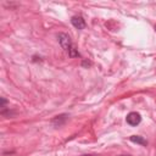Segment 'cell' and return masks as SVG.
<instances>
[{
  "mask_svg": "<svg viewBox=\"0 0 156 156\" xmlns=\"http://www.w3.org/2000/svg\"><path fill=\"white\" fill-rule=\"evenodd\" d=\"M68 54H69L71 57H77V56H79V52L77 51V49H76L74 46H72V48L68 50Z\"/></svg>",
  "mask_w": 156,
  "mask_h": 156,
  "instance_id": "8992f818",
  "label": "cell"
},
{
  "mask_svg": "<svg viewBox=\"0 0 156 156\" xmlns=\"http://www.w3.org/2000/svg\"><path fill=\"white\" fill-rule=\"evenodd\" d=\"M71 23L77 29H83L85 27V21H84V18L82 16H73L71 18Z\"/></svg>",
  "mask_w": 156,
  "mask_h": 156,
  "instance_id": "3957f363",
  "label": "cell"
},
{
  "mask_svg": "<svg viewBox=\"0 0 156 156\" xmlns=\"http://www.w3.org/2000/svg\"><path fill=\"white\" fill-rule=\"evenodd\" d=\"M83 156H95V155H83Z\"/></svg>",
  "mask_w": 156,
  "mask_h": 156,
  "instance_id": "ba28073f",
  "label": "cell"
},
{
  "mask_svg": "<svg viewBox=\"0 0 156 156\" xmlns=\"http://www.w3.org/2000/svg\"><path fill=\"white\" fill-rule=\"evenodd\" d=\"M57 39H58V43H60V45L62 46V49H65L66 51H68V50L73 46L69 35L66 34V33H60V34L57 35Z\"/></svg>",
  "mask_w": 156,
  "mask_h": 156,
  "instance_id": "6da1fadb",
  "label": "cell"
},
{
  "mask_svg": "<svg viewBox=\"0 0 156 156\" xmlns=\"http://www.w3.org/2000/svg\"><path fill=\"white\" fill-rule=\"evenodd\" d=\"M129 140H130L132 143L140 144V145H146V144H147V143H146V140H145L143 136H140V135H132V136L129 138Z\"/></svg>",
  "mask_w": 156,
  "mask_h": 156,
  "instance_id": "5b68a950",
  "label": "cell"
},
{
  "mask_svg": "<svg viewBox=\"0 0 156 156\" xmlns=\"http://www.w3.org/2000/svg\"><path fill=\"white\" fill-rule=\"evenodd\" d=\"M127 123L130 124V126H138L141 121V116L138 113V112H130L127 115Z\"/></svg>",
  "mask_w": 156,
  "mask_h": 156,
  "instance_id": "7a4b0ae2",
  "label": "cell"
},
{
  "mask_svg": "<svg viewBox=\"0 0 156 156\" xmlns=\"http://www.w3.org/2000/svg\"><path fill=\"white\" fill-rule=\"evenodd\" d=\"M67 118H68V115H66V113L58 115V116H56V117L52 118L51 123H52V126H55V127H60V126H62V124L67 121Z\"/></svg>",
  "mask_w": 156,
  "mask_h": 156,
  "instance_id": "277c9868",
  "label": "cell"
},
{
  "mask_svg": "<svg viewBox=\"0 0 156 156\" xmlns=\"http://www.w3.org/2000/svg\"><path fill=\"white\" fill-rule=\"evenodd\" d=\"M5 104H6V99L5 98H1V108L2 110L5 108Z\"/></svg>",
  "mask_w": 156,
  "mask_h": 156,
  "instance_id": "52a82bcc",
  "label": "cell"
}]
</instances>
